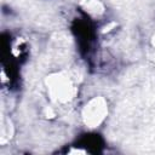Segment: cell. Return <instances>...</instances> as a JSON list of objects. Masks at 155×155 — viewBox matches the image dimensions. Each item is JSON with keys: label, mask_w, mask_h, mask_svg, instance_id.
Wrapping results in <instances>:
<instances>
[{"label": "cell", "mask_w": 155, "mask_h": 155, "mask_svg": "<svg viewBox=\"0 0 155 155\" xmlns=\"http://www.w3.org/2000/svg\"><path fill=\"white\" fill-rule=\"evenodd\" d=\"M151 45H153V47L155 48V33H154L153 36H151Z\"/></svg>", "instance_id": "277c9868"}, {"label": "cell", "mask_w": 155, "mask_h": 155, "mask_svg": "<svg viewBox=\"0 0 155 155\" xmlns=\"http://www.w3.org/2000/svg\"><path fill=\"white\" fill-rule=\"evenodd\" d=\"M45 87L50 99L56 104L70 103L78 93V87L67 71L48 74L45 78Z\"/></svg>", "instance_id": "6da1fadb"}, {"label": "cell", "mask_w": 155, "mask_h": 155, "mask_svg": "<svg viewBox=\"0 0 155 155\" xmlns=\"http://www.w3.org/2000/svg\"><path fill=\"white\" fill-rule=\"evenodd\" d=\"M82 7L90 16L98 17L104 13V5L99 0H86L82 2Z\"/></svg>", "instance_id": "3957f363"}, {"label": "cell", "mask_w": 155, "mask_h": 155, "mask_svg": "<svg viewBox=\"0 0 155 155\" xmlns=\"http://www.w3.org/2000/svg\"><path fill=\"white\" fill-rule=\"evenodd\" d=\"M109 113V105L104 97L94 96L88 99L81 110V120L88 128L99 127L107 119Z\"/></svg>", "instance_id": "7a4b0ae2"}]
</instances>
